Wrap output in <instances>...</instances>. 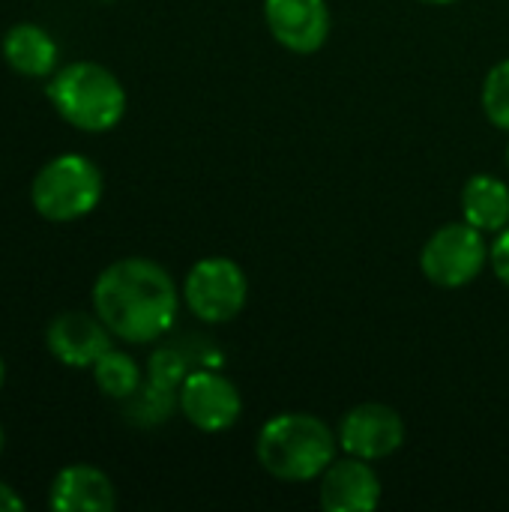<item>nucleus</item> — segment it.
<instances>
[{"label": "nucleus", "instance_id": "1", "mask_svg": "<svg viewBox=\"0 0 509 512\" xmlns=\"http://www.w3.org/2000/svg\"><path fill=\"white\" fill-rule=\"evenodd\" d=\"M93 312L129 345L162 339L180 312V294L171 273L150 258H120L93 282Z\"/></svg>", "mask_w": 509, "mask_h": 512}, {"label": "nucleus", "instance_id": "2", "mask_svg": "<svg viewBox=\"0 0 509 512\" xmlns=\"http://www.w3.org/2000/svg\"><path fill=\"white\" fill-rule=\"evenodd\" d=\"M339 450V435L315 414L288 411L270 417L255 441L258 465L285 483H309L321 477Z\"/></svg>", "mask_w": 509, "mask_h": 512}, {"label": "nucleus", "instance_id": "3", "mask_svg": "<svg viewBox=\"0 0 509 512\" xmlns=\"http://www.w3.org/2000/svg\"><path fill=\"white\" fill-rule=\"evenodd\" d=\"M48 102L81 132L99 135L114 129L126 114V90L120 78L93 60H72L48 81Z\"/></svg>", "mask_w": 509, "mask_h": 512}, {"label": "nucleus", "instance_id": "4", "mask_svg": "<svg viewBox=\"0 0 509 512\" xmlns=\"http://www.w3.org/2000/svg\"><path fill=\"white\" fill-rule=\"evenodd\" d=\"M102 192L105 180L93 159L81 153H60L36 171L30 183V204L45 222L66 225L93 213Z\"/></svg>", "mask_w": 509, "mask_h": 512}, {"label": "nucleus", "instance_id": "5", "mask_svg": "<svg viewBox=\"0 0 509 512\" xmlns=\"http://www.w3.org/2000/svg\"><path fill=\"white\" fill-rule=\"evenodd\" d=\"M246 297V273L231 258H201L183 282V303L204 324L234 321L243 312Z\"/></svg>", "mask_w": 509, "mask_h": 512}, {"label": "nucleus", "instance_id": "6", "mask_svg": "<svg viewBox=\"0 0 509 512\" xmlns=\"http://www.w3.org/2000/svg\"><path fill=\"white\" fill-rule=\"evenodd\" d=\"M486 261L489 246L483 240V231L471 222H450L438 228L420 252L423 276L441 288H462L474 282L483 273Z\"/></svg>", "mask_w": 509, "mask_h": 512}, {"label": "nucleus", "instance_id": "7", "mask_svg": "<svg viewBox=\"0 0 509 512\" xmlns=\"http://www.w3.org/2000/svg\"><path fill=\"white\" fill-rule=\"evenodd\" d=\"M177 408L195 429L213 435V432L231 429L240 420L243 399H240V390L225 375L198 369V372H189L186 381L180 384Z\"/></svg>", "mask_w": 509, "mask_h": 512}, {"label": "nucleus", "instance_id": "8", "mask_svg": "<svg viewBox=\"0 0 509 512\" xmlns=\"http://www.w3.org/2000/svg\"><path fill=\"white\" fill-rule=\"evenodd\" d=\"M339 447L348 456L378 462L393 456L405 444V423L399 411L381 402H366L351 408L339 423Z\"/></svg>", "mask_w": 509, "mask_h": 512}, {"label": "nucleus", "instance_id": "9", "mask_svg": "<svg viewBox=\"0 0 509 512\" xmlns=\"http://www.w3.org/2000/svg\"><path fill=\"white\" fill-rule=\"evenodd\" d=\"M114 333L93 312H60L45 330V345L51 357L69 369H93V363L111 348Z\"/></svg>", "mask_w": 509, "mask_h": 512}, {"label": "nucleus", "instance_id": "10", "mask_svg": "<svg viewBox=\"0 0 509 512\" xmlns=\"http://www.w3.org/2000/svg\"><path fill=\"white\" fill-rule=\"evenodd\" d=\"M264 21L273 39L294 54H312L330 36L327 0H264Z\"/></svg>", "mask_w": 509, "mask_h": 512}, {"label": "nucleus", "instance_id": "11", "mask_svg": "<svg viewBox=\"0 0 509 512\" xmlns=\"http://www.w3.org/2000/svg\"><path fill=\"white\" fill-rule=\"evenodd\" d=\"M318 495L327 512H372L381 504V480L366 459L345 456L321 474Z\"/></svg>", "mask_w": 509, "mask_h": 512}, {"label": "nucleus", "instance_id": "12", "mask_svg": "<svg viewBox=\"0 0 509 512\" xmlns=\"http://www.w3.org/2000/svg\"><path fill=\"white\" fill-rule=\"evenodd\" d=\"M114 504V483L96 465H69L57 471L48 489V507L54 512H111Z\"/></svg>", "mask_w": 509, "mask_h": 512}, {"label": "nucleus", "instance_id": "13", "mask_svg": "<svg viewBox=\"0 0 509 512\" xmlns=\"http://www.w3.org/2000/svg\"><path fill=\"white\" fill-rule=\"evenodd\" d=\"M3 60L12 72L24 78H51L57 72L60 48L54 36L30 21L12 24L3 36Z\"/></svg>", "mask_w": 509, "mask_h": 512}, {"label": "nucleus", "instance_id": "14", "mask_svg": "<svg viewBox=\"0 0 509 512\" xmlns=\"http://www.w3.org/2000/svg\"><path fill=\"white\" fill-rule=\"evenodd\" d=\"M462 216L483 234H498L509 225V186L495 174H474L462 186Z\"/></svg>", "mask_w": 509, "mask_h": 512}, {"label": "nucleus", "instance_id": "15", "mask_svg": "<svg viewBox=\"0 0 509 512\" xmlns=\"http://www.w3.org/2000/svg\"><path fill=\"white\" fill-rule=\"evenodd\" d=\"M93 381H96V387H99L108 399H117V402L132 399V396L141 390V384H144L135 357H129L126 351H117V348H108V351L93 363Z\"/></svg>", "mask_w": 509, "mask_h": 512}, {"label": "nucleus", "instance_id": "16", "mask_svg": "<svg viewBox=\"0 0 509 512\" xmlns=\"http://www.w3.org/2000/svg\"><path fill=\"white\" fill-rule=\"evenodd\" d=\"M132 408H129V414H132V420L135 423H141V426H156V423H165L168 417H171V411H174V405H177V393H171V390H162V387H156V384H141V390L132 396V399H126Z\"/></svg>", "mask_w": 509, "mask_h": 512}, {"label": "nucleus", "instance_id": "17", "mask_svg": "<svg viewBox=\"0 0 509 512\" xmlns=\"http://www.w3.org/2000/svg\"><path fill=\"white\" fill-rule=\"evenodd\" d=\"M483 111L498 129L509 132V57L492 66L483 81Z\"/></svg>", "mask_w": 509, "mask_h": 512}, {"label": "nucleus", "instance_id": "18", "mask_svg": "<svg viewBox=\"0 0 509 512\" xmlns=\"http://www.w3.org/2000/svg\"><path fill=\"white\" fill-rule=\"evenodd\" d=\"M186 375H189V363L177 348H159L150 354V363H147V381L150 384L171 390V393H180V384L186 381Z\"/></svg>", "mask_w": 509, "mask_h": 512}, {"label": "nucleus", "instance_id": "19", "mask_svg": "<svg viewBox=\"0 0 509 512\" xmlns=\"http://www.w3.org/2000/svg\"><path fill=\"white\" fill-rule=\"evenodd\" d=\"M489 261H492L495 276L509 288V225L504 231H498V240H495V246L489 249Z\"/></svg>", "mask_w": 509, "mask_h": 512}, {"label": "nucleus", "instance_id": "20", "mask_svg": "<svg viewBox=\"0 0 509 512\" xmlns=\"http://www.w3.org/2000/svg\"><path fill=\"white\" fill-rule=\"evenodd\" d=\"M21 510H27L24 498H21L9 483H3V480H0V512H21Z\"/></svg>", "mask_w": 509, "mask_h": 512}, {"label": "nucleus", "instance_id": "21", "mask_svg": "<svg viewBox=\"0 0 509 512\" xmlns=\"http://www.w3.org/2000/svg\"><path fill=\"white\" fill-rule=\"evenodd\" d=\"M3 381H6V366H3V360H0V387H3Z\"/></svg>", "mask_w": 509, "mask_h": 512}, {"label": "nucleus", "instance_id": "22", "mask_svg": "<svg viewBox=\"0 0 509 512\" xmlns=\"http://www.w3.org/2000/svg\"><path fill=\"white\" fill-rule=\"evenodd\" d=\"M3 447H6V435H3V426H0V456H3Z\"/></svg>", "mask_w": 509, "mask_h": 512}, {"label": "nucleus", "instance_id": "23", "mask_svg": "<svg viewBox=\"0 0 509 512\" xmlns=\"http://www.w3.org/2000/svg\"><path fill=\"white\" fill-rule=\"evenodd\" d=\"M423 3H456V0H423Z\"/></svg>", "mask_w": 509, "mask_h": 512}, {"label": "nucleus", "instance_id": "24", "mask_svg": "<svg viewBox=\"0 0 509 512\" xmlns=\"http://www.w3.org/2000/svg\"><path fill=\"white\" fill-rule=\"evenodd\" d=\"M507 168H509V144H507Z\"/></svg>", "mask_w": 509, "mask_h": 512}]
</instances>
